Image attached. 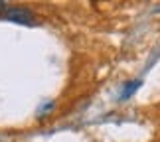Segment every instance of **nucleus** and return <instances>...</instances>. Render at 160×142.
<instances>
[{
  "mask_svg": "<svg viewBox=\"0 0 160 142\" xmlns=\"http://www.w3.org/2000/svg\"><path fill=\"white\" fill-rule=\"evenodd\" d=\"M4 18L14 24H24V26H34L36 24V14L28 6H10L4 10Z\"/></svg>",
  "mask_w": 160,
  "mask_h": 142,
  "instance_id": "1",
  "label": "nucleus"
},
{
  "mask_svg": "<svg viewBox=\"0 0 160 142\" xmlns=\"http://www.w3.org/2000/svg\"><path fill=\"white\" fill-rule=\"evenodd\" d=\"M138 87H140V81H138V79H134V81L125 83V89H122V93H121V99H128L131 95H134Z\"/></svg>",
  "mask_w": 160,
  "mask_h": 142,
  "instance_id": "2",
  "label": "nucleus"
},
{
  "mask_svg": "<svg viewBox=\"0 0 160 142\" xmlns=\"http://www.w3.org/2000/svg\"><path fill=\"white\" fill-rule=\"evenodd\" d=\"M4 10H6V4H4V2H0V12H4Z\"/></svg>",
  "mask_w": 160,
  "mask_h": 142,
  "instance_id": "3",
  "label": "nucleus"
}]
</instances>
